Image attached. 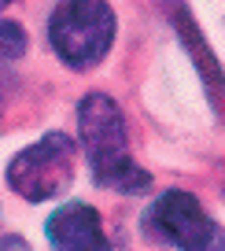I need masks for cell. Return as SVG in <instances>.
Wrapping results in <instances>:
<instances>
[{"instance_id": "277c9868", "label": "cell", "mask_w": 225, "mask_h": 251, "mask_svg": "<svg viewBox=\"0 0 225 251\" xmlns=\"http://www.w3.org/2000/svg\"><path fill=\"white\" fill-rule=\"evenodd\" d=\"M144 222L155 236L177 244L181 251H225V233L210 222V214L200 207L192 192H181V188L163 192Z\"/></svg>"}, {"instance_id": "3957f363", "label": "cell", "mask_w": 225, "mask_h": 251, "mask_svg": "<svg viewBox=\"0 0 225 251\" xmlns=\"http://www.w3.org/2000/svg\"><path fill=\"white\" fill-rule=\"evenodd\" d=\"M74 181V141L67 133H45L33 148L19 151L8 166V185L30 203L67 192Z\"/></svg>"}, {"instance_id": "6da1fadb", "label": "cell", "mask_w": 225, "mask_h": 251, "mask_svg": "<svg viewBox=\"0 0 225 251\" xmlns=\"http://www.w3.org/2000/svg\"><path fill=\"white\" fill-rule=\"evenodd\" d=\"M78 126H81V141H85V151H89V166H93V181L100 188L144 192L151 185L148 170H140L125 151V122L111 96L89 93L78 107Z\"/></svg>"}, {"instance_id": "5b68a950", "label": "cell", "mask_w": 225, "mask_h": 251, "mask_svg": "<svg viewBox=\"0 0 225 251\" xmlns=\"http://www.w3.org/2000/svg\"><path fill=\"white\" fill-rule=\"evenodd\" d=\"M55 251H111L107 233L100 226V214L89 203H67L48 218L45 226Z\"/></svg>"}, {"instance_id": "ba28073f", "label": "cell", "mask_w": 225, "mask_h": 251, "mask_svg": "<svg viewBox=\"0 0 225 251\" xmlns=\"http://www.w3.org/2000/svg\"><path fill=\"white\" fill-rule=\"evenodd\" d=\"M8 4H15V0H0V11H4V8H8Z\"/></svg>"}, {"instance_id": "7a4b0ae2", "label": "cell", "mask_w": 225, "mask_h": 251, "mask_svg": "<svg viewBox=\"0 0 225 251\" xmlns=\"http://www.w3.org/2000/svg\"><path fill=\"white\" fill-rule=\"evenodd\" d=\"M48 41L67 67H93L115 41V11L107 0H63L48 19Z\"/></svg>"}, {"instance_id": "52a82bcc", "label": "cell", "mask_w": 225, "mask_h": 251, "mask_svg": "<svg viewBox=\"0 0 225 251\" xmlns=\"http://www.w3.org/2000/svg\"><path fill=\"white\" fill-rule=\"evenodd\" d=\"M0 251H30V248H26L19 236H4V240H0Z\"/></svg>"}, {"instance_id": "8992f818", "label": "cell", "mask_w": 225, "mask_h": 251, "mask_svg": "<svg viewBox=\"0 0 225 251\" xmlns=\"http://www.w3.org/2000/svg\"><path fill=\"white\" fill-rule=\"evenodd\" d=\"M26 52V33L19 23L0 19V59H19Z\"/></svg>"}]
</instances>
